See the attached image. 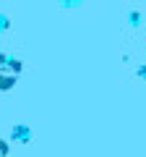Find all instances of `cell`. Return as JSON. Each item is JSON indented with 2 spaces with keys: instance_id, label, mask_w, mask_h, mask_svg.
<instances>
[{
  "instance_id": "1",
  "label": "cell",
  "mask_w": 146,
  "mask_h": 157,
  "mask_svg": "<svg viewBox=\"0 0 146 157\" xmlns=\"http://www.w3.org/2000/svg\"><path fill=\"white\" fill-rule=\"evenodd\" d=\"M18 73H21V60L0 55V89H11L18 81Z\"/></svg>"
},
{
  "instance_id": "2",
  "label": "cell",
  "mask_w": 146,
  "mask_h": 157,
  "mask_svg": "<svg viewBox=\"0 0 146 157\" xmlns=\"http://www.w3.org/2000/svg\"><path fill=\"white\" fill-rule=\"evenodd\" d=\"M16 136H18V139H26L29 131H26V128H16Z\"/></svg>"
},
{
  "instance_id": "3",
  "label": "cell",
  "mask_w": 146,
  "mask_h": 157,
  "mask_svg": "<svg viewBox=\"0 0 146 157\" xmlns=\"http://www.w3.org/2000/svg\"><path fill=\"white\" fill-rule=\"evenodd\" d=\"M8 155V144H5V141H0V157H5Z\"/></svg>"
},
{
  "instance_id": "4",
  "label": "cell",
  "mask_w": 146,
  "mask_h": 157,
  "mask_svg": "<svg viewBox=\"0 0 146 157\" xmlns=\"http://www.w3.org/2000/svg\"><path fill=\"white\" fill-rule=\"evenodd\" d=\"M8 26V21H5V16H0V32H3V29Z\"/></svg>"
}]
</instances>
